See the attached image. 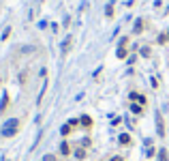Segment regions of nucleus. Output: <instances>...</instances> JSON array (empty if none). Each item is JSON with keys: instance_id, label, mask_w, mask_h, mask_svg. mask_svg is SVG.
Here are the masks:
<instances>
[{"instance_id": "nucleus-1", "label": "nucleus", "mask_w": 169, "mask_h": 161, "mask_svg": "<svg viewBox=\"0 0 169 161\" xmlns=\"http://www.w3.org/2000/svg\"><path fill=\"white\" fill-rule=\"evenodd\" d=\"M17 129H19V121H17V118H11V121L4 122V127H2V131H0V133H2L4 138H11V135H15V133H17Z\"/></svg>"}, {"instance_id": "nucleus-2", "label": "nucleus", "mask_w": 169, "mask_h": 161, "mask_svg": "<svg viewBox=\"0 0 169 161\" xmlns=\"http://www.w3.org/2000/svg\"><path fill=\"white\" fill-rule=\"evenodd\" d=\"M128 142H131V138H128L127 133H122L120 135V144H128Z\"/></svg>"}, {"instance_id": "nucleus-3", "label": "nucleus", "mask_w": 169, "mask_h": 161, "mask_svg": "<svg viewBox=\"0 0 169 161\" xmlns=\"http://www.w3.org/2000/svg\"><path fill=\"white\" fill-rule=\"evenodd\" d=\"M159 161H167V150H165V148L159 153Z\"/></svg>"}, {"instance_id": "nucleus-4", "label": "nucleus", "mask_w": 169, "mask_h": 161, "mask_svg": "<svg viewBox=\"0 0 169 161\" xmlns=\"http://www.w3.org/2000/svg\"><path fill=\"white\" fill-rule=\"evenodd\" d=\"M69 131H71V122H66V125H64V127H62V131H60V133H62V135H66V133H69Z\"/></svg>"}, {"instance_id": "nucleus-5", "label": "nucleus", "mask_w": 169, "mask_h": 161, "mask_svg": "<svg viewBox=\"0 0 169 161\" xmlns=\"http://www.w3.org/2000/svg\"><path fill=\"white\" fill-rule=\"evenodd\" d=\"M127 56V49L124 47H118V58H124Z\"/></svg>"}, {"instance_id": "nucleus-6", "label": "nucleus", "mask_w": 169, "mask_h": 161, "mask_svg": "<svg viewBox=\"0 0 169 161\" xmlns=\"http://www.w3.org/2000/svg\"><path fill=\"white\" fill-rule=\"evenodd\" d=\"M60 153H62V155H69V144H62V146H60Z\"/></svg>"}, {"instance_id": "nucleus-7", "label": "nucleus", "mask_w": 169, "mask_h": 161, "mask_svg": "<svg viewBox=\"0 0 169 161\" xmlns=\"http://www.w3.org/2000/svg\"><path fill=\"white\" fill-rule=\"evenodd\" d=\"M75 157H77V159H84V157H86V153H84V150H82V148H79V150L75 153Z\"/></svg>"}, {"instance_id": "nucleus-8", "label": "nucleus", "mask_w": 169, "mask_h": 161, "mask_svg": "<svg viewBox=\"0 0 169 161\" xmlns=\"http://www.w3.org/2000/svg\"><path fill=\"white\" fill-rule=\"evenodd\" d=\"M82 122H84V127H90V125H92V121H90L88 116H84V118H82Z\"/></svg>"}, {"instance_id": "nucleus-9", "label": "nucleus", "mask_w": 169, "mask_h": 161, "mask_svg": "<svg viewBox=\"0 0 169 161\" xmlns=\"http://www.w3.org/2000/svg\"><path fill=\"white\" fill-rule=\"evenodd\" d=\"M131 110H133L135 114H141V108H139V105H131Z\"/></svg>"}, {"instance_id": "nucleus-10", "label": "nucleus", "mask_w": 169, "mask_h": 161, "mask_svg": "<svg viewBox=\"0 0 169 161\" xmlns=\"http://www.w3.org/2000/svg\"><path fill=\"white\" fill-rule=\"evenodd\" d=\"M43 161H56V157H54V155H45V157H43Z\"/></svg>"}, {"instance_id": "nucleus-11", "label": "nucleus", "mask_w": 169, "mask_h": 161, "mask_svg": "<svg viewBox=\"0 0 169 161\" xmlns=\"http://www.w3.org/2000/svg\"><path fill=\"white\" fill-rule=\"evenodd\" d=\"M111 161H122V157H114V159H111Z\"/></svg>"}]
</instances>
